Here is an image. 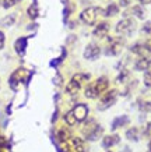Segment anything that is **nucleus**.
<instances>
[{
	"label": "nucleus",
	"instance_id": "aec40b11",
	"mask_svg": "<svg viewBox=\"0 0 151 152\" xmlns=\"http://www.w3.org/2000/svg\"><path fill=\"white\" fill-rule=\"evenodd\" d=\"M25 46H27V39H25V38H20L18 41L15 42V50H17V53H20V55L24 53Z\"/></svg>",
	"mask_w": 151,
	"mask_h": 152
},
{
	"label": "nucleus",
	"instance_id": "b1692460",
	"mask_svg": "<svg viewBox=\"0 0 151 152\" xmlns=\"http://www.w3.org/2000/svg\"><path fill=\"white\" fill-rule=\"evenodd\" d=\"M146 87H150L151 88V70H147L146 74H144V78H143Z\"/></svg>",
	"mask_w": 151,
	"mask_h": 152
},
{
	"label": "nucleus",
	"instance_id": "393cba45",
	"mask_svg": "<svg viewBox=\"0 0 151 152\" xmlns=\"http://www.w3.org/2000/svg\"><path fill=\"white\" fill-rule=\"evenodd\" d=\"M140 109L144 112H151V102H141L140 103Z\"/></svg>",
	"mask_w": 151,
	"mask_h": 152
},
{
	"label": "nucleus",
	"instance_id": "f704fd0d",
	"mask_svg": "<svg viewBox=\"0 0 151 152\" xmlns=\"http://www.w3.org/2000/svg\"><path fill=\"white\" fill-rule=\"evenodd\" d=\"M0 1H1V0H0Z\"/></svg>",
	"mask_w": 151,
	"mask_h": 152
},
{
	"label": "nucleus",
	"instance_id": "9d476101",
	"mask_svg": "<svg viewBox=\"0 0 151 152\" xmlns=\"http://www.w3.org/2000/svg\"><path fill=\"white\" fill-rule=\"evenodd\" d=\"M25 75H27V71L24 69H18L17 71H14L13 75L10 77V87L13 88V89H17L18 83H21V81L25 80Z\"/></svg>",
	"mask_w": 151,
	"mask_h": 152
},
{
	"label": "nucleus",
	"instance_id": "dca6fc26",
	"mask_svg": "<svg viewBox=\"0 0 151 152\" xmlns=\"http://www.w3.org/2000/svg\"><path fill=\"white\" fill-rule=\"evenodd\" d=\"M126 137H127V140H130V141H138L140 137H141V131H140V129H137V127H132V129H129L127 131H126Z\"/></svg>",
	"mask_w": 151,
	"mask_h": 152
},
{
	"label": "nucleus",
	"instance_id": "ddd939ff",
	"mask_svg": "<svg viewBox=\"0 0 151 152\" xmlns=\"http://www.w3.org/2000/svg\"><path fill=\"white\" fill-rule=\"evenodd\" d=\"M150 67H151V59L148 56L138 57V60H136V63H134V69L137 71H147V70H150Z\"/></svg>",
	"mask_w": 151,
	"mask_h": 152
},
{
	"label": "nucleus",
	"instance_id": "5701e85b",
	"mask_svg": "<svg viewBox=\"0 0 151 152\" xmlns=\"http://www.w3.org/2000/svg\"><path fill=\"white\" fill-rule=\"evenodd\" d=\"M28 15L31 17V18H37L38 17V7L35 4H32L29 9H28Z\"/></svg>",
	"mask_w": 151,
	"mask_h": 152
},
{
	"label": "nucleus",
	"instance_id": "6ab92c4d",
	"mask_svg": "<svg viewBox=\"0 0 151 152\" xmlns=\"http://www.w3.org/2000/svg\"><path fill=\"white\" fill-rule=\"evenodd\" d=\"M64 121H66V124L70 126V127H73V126L77 124V120L74 117V113L71 110H69L66 115H64Z\"/></svg>",
	"mask_w": 151,
	"mask_h": 152
},
{
	"label": "nucleus",
	"instance_id": "c85d7f7f",
	"mask_svg": "<svg viewBox=\"0 0 151 152\" xmlns=\"http://www.w3.org/2000/svg\"><path fill=\"white\" fill-rule=\"evenodd\" d=\"M4 147H6V140L3 137H0V152L4 149Z\"/></svg>",
	"mask_w": 151,
	"mask_h": 152
},
{
	"label": "nucleus",
	"instance_id": "72a5a7b5",
	"mask_svg": "<svg viewBox=\"0 0 151 152\" xmlns=\"http://www.w3.org/2000/svg\"><path fill=\"white\" fill-rule=\"evenodd\" d=\"M106 152H112V151H106Z\"/></svg>",
	"mask_w": 151,
	"mask_h": 152
},
{
	"label": "nucleus",
	"instance_id": "473e14b6",
	"mask_svg": "<svg viewBox=\"0 0 151 152\" xmlns=\"http://www.w3.org/2000/svg\"><path fill=\"white\" fill-rule=\"evenodd\" d=\"M148 149H150V152H151V138H150V142H148Z\"/></svg>",
	"mask_w": 151,
	"mask_h": 152
},
{
	"label": "nucleus",
	"instance_id": "6e6552de",
	"mask_svg": "<svg viewBox=\"0 0 151 152\" xmlns=\"http://www.w3.org/2000/svg\"><path fill=\"white\" fill-rule=\"evenodd\" d=\"M71 112L74 113V117H76V120H77V123H80V121H85V120H87V116H88L87 105L78 103V105H76L73 109H71Z\"/></svg>",
	"mask_w": 151,
	"mask_h": 152
},
{
	"label": "nucleus",
	"instance_id": "1a4fd4ad",
	"mask_svg": "<svg viewBox=\"0 0 151 152\" xmlns=\"http://www.w3.org/2000/svg\"><path fill=\"white\" fill-rule=\"evenodd\" d=\"M101 55V48L96 45V43H90L85 50H84V57L87 60H95L98 59Z\"/></svg>",
	"mask_w": 151,
	"mask_h": 152
},
{
	"label": "nucleus",
	"instance_id": "cd10ccee",
	"mask_svg": "<svg viewBox=\"0 0 151 152\" xmlns=\"http://www.w3.org/2000/svg\"><path fill=\"white\" fill-rule=\"evenodd\" d=\"M4 46V34L0 31V49Z\"/></svg>",
	"mask_w": 151,
	"mask_h": 152
},
{
	"label": "nucleus",
	"instance_id": "4be33fe9",
	"mask_svg": "<svg viewBox=\"0 0 151 152\" xmlns=\"http://www.w3.org/2000/svg\"><path fill=\"white\" fill-rule=\"evenodd\" d=\"M130 11L133 13V15H136L138 18H144V10L141 9V6H134V7H132Z\"/></svg>",
	"mask_w": 151,
	"mask_h": 152
},
{
	"label": "nucleus",
	"instance_id": "a211bd4d",
	"mask_svg": "<svg viewBox=\"0 0 151 152\" xmlns=\"http://www.w3.org/2000/svg\"><path fill=\"white\" fill-rule=\"evenodd\" d=\"M118 13H119V7H118V4H109L105 9V11H104V14H105L106 17H113V15H116Z\"/></svg>",
	"mask_w": 151,
	"mask_h": 152
},
{
	"label": "nucleus",
	"instance_id": "2eb2a0df",
	"mask_svg": "<svg viewBox=\"0 0 151 152\" xmlns=\"http://www.w3.org/2000/svg\"><path fill=\"white\" fill-rule=\"evenodd\" d=\"M129 124V117L127 116H120V117H116L112 123V130H118V129H122L124 126Z\"/></svg>",
	"mask_w": 151,
	"mask_h": 152
},
{
	"label": "nucleus",
	"instance_id": "423d86ee",
	"mask_svg": "<svg viewBox=\"0 0 151 152\" xmlns=\"http://www.w3.org/2000/svg\"><path fill=\"white\" fill-rule=\"evenodd\" d=\"M118 99V91L116 89H110L108 92H104L102 98H101L99 103H98V109L99 110H105V109H109L110 106L113 105L115 102Z\"/></svg>",
	"mask_w": 151,
	"mask_h": 152
},
{
	"label": "nucleus",
	"instance_id": "a878e982",
	"mask_svg": "<svg viewBox=\"0 0 151 152\" xmlns=\"http://www.w3.org/2000/svg\"><path fill=\"white\" fill-rule=\"evenodd\" d=\"M15 1H17V0H3V7H4V9H10L11 6L15 4Z\"/></svg>",
	"mask_w": 151,
	"mask_h": 152
},
{
	"label": "nucleus",
	"instance_id": "0eeeda50",
	"mask_svg": "<svg viewBox=\"0 0 151 152\" xmlns=\"http://www.w3.org/2000/svg\"><path fill=\"white\" fill-rule=\"evenodd\" d=\"M123 46H124V41L122 38H109L105 53L109 56H116L122 52Z\"/></svg>",
	"mask_w": 151,
	"mask_h": 152
},
{
	"label": "nucleus",
	"instance_id": "f257e3e1",
	"mask_svg": "<svg viewBox=\"0 0 151 152\" xmlns=\"http://www.w3.org/2000/svg\"><path fill=\"white\" fill-rule=\"evenodd\" d=\"M108 87H109V80L106 78V77H99L98 80L88 84L87 87H85L84 94H85V96L88 99H96L99 95H102V94L105 92L106 89H108Z\"/></svg>",
	"mask_w": 151,
	"mask_h": 152
},
{
	"label": "nucleus",
	"instance_id": "4468645a",
	"mask_svg": "<svg viewBox=\"0 0 151 152\" xmlns=\"http://www.w3.org/2000/svg\"><path fill=\"white\" fill-rule=\"evenodd\" d=\"M108 32H109V24H106V23H99L95 27V29L92 31L94 37H96V38H105L108 35Z\"/></svg>",
	"mask_w": 151,
	"mask_h": 152
},
{
	"label": "nucleus",
	"instance_id": "7c9ffc66",
	"mask_svg": "<svg viewBox=\"0 0 151 152\" xmlns=\"http://www.w3.org/2000/svg\"><path fill=\"white\" fill-rule=\"evenodd\" d=\"M129 4V0H120V6H127Z\"/></svg>",
	"mask_w": 151,
	"mask_h": 152
},
{
	"label": "nucleus",
	"instance_id": "bb28decb",
	"mask_svg": "<svg viewBox=\"0 0 151 152\" xmlns=\"http://www.w3.org/2000/svg\"><path fill=\"white\" fill-rule=\"evenodd\" d=\"M143 31L146 34H151V23H146V25L143 27Z\"/></svg>",
	"mask_w": 151,
	"mask_h": 152
},
{
	"label": "nucleus",
	"instance_id": "f03ea898",
	"mask_svg": "<svg viewBox=\"0 0 151 152\" xmlns=\"http://www.w3.org/2000/svg\"><path fill=\"white\" fill-rule=\"evenodd\" d=\"M104 129L101 127L95 120H85V124L82 126V134H84V138L88 141H95L99 137H102Z\"/></svg>",
	"mask_w": 151,
	"mask_h": 152
},
{
	"label": "nucleus",
	"instance_id": "412c9836",
	"mask_svg": "<svg viewBox=\"0 0 151 152\" xmlns=\"http://www.w3.org/2000/svg\"><path fill=\"white\" fill-rule=\"evenodd\" d=\"M14 21H15V15H7L6 18H3L1 21H0V25H3V27H10L11 24H14Z\"/></svg>",
	"mask_w": 151,
	"mask_h": 152
},
{
	"label": "nucleus",
	"instance_id": "20e7f679",
	"mask_svg": "<svg viewBox=\"0 0 151 152\" xmlns=\"http://www.w3.org/2000/svg\"><path fill=\"white\" fill-rule=\"evenodd\" d=\"M104 13L99 7H88V9L82 10L80 14V20L87 25H94L96 23V20L99 17V14Z\"/></svg>",
	"mask_w": 151,
	"mask_h": 152
},
{
	"label": "nucleus",
	"instance_id": "39448f33",
	"mask_svg": "<svg viewBox=\"0 0 151 152\" xmlns=\"http://www.w3.org/2000/svg\"><path fill=\"white\" fill-rule=\"evenodd\" d=\"M134 29H136V21L130 17L120 20L119 23L116 24V32L119 35H130Z\"/></svg>",
	"mask_w": 151,
	"mask_h": 152
},
{
	"label": "nucleus",
	"instance_id": "2f4dec72",
	"mask_svg": "<svg viewBox=\"0 0 151 152\" xmlns=\"http://www.w3.org/2000/svg\"><path fill=\"white\" fill-rule=\"evenodd\" d=\"M146 43H147V46H148V49H150V52H151V38L146 42Z\"/></svg>",
	"mask_w": 151,
	"mask_h": 152
},
{
	"label": "nucleus",
	"instance_id": "f8f14e48",
	"mask_svg": "<svg viewBox=\"0 0 151 152\" xmlns=\"http://www.w3.org/2000/svg\"><path fill=\"white\" fill-rule=\"evenodd\" d=\"M130 50L134 53V55L140 56V57H146V56H150V49L147 46V43H134L132 48H130Z\"/></svg>",
	"mask_w": 151,
	"mask_h": 152
},
{
	"label": "nucleus",
	"instance_id": "9b49d317",
	"mask_svg": "<svg viewBox=\"0 0 151 152\" xmlns=\"http://www.w3.org/2000/svg\"><path fill=\"white\" fill-rule=\"evenodd\" d=\"M120 141V137L118 134H109V135H105V137H102V147L105 148V149H109V148L115 147V145H118Z\"/></svg>",
	"mask_w": 151,
	"mask_h": 152
},
{
	"label": "nucleus",
	"instance_id": "f3484780",
	"mask_svg": "<svg viewBox=\"0 0 151 152\" xmlns=\"http://www.w3.org/2000/svg\"><path fill=\"white\" fill-rule=\"evenodd\" d=\"M70 138H71V133H70L67 129H63V127H62V129L57 131V140H59L60 142H66V141Z\"/></svg>",
	"mask_w": 151,
	"mask_h": 152
},
{
	"label": "nucleus",
	"instance_id": "c756f323",
	"mask_svg": "<svg viewBox=\"0 0 151 152\" xmlns=\"http://www.w3.org/2000/svg\"><path fill=\"white\" fill-rule=\"evenodd\" d=\"M140 4H150L151 3V0H137Z\"/></svg>",
	"mask_w": 151,
	"mask_h": 152
},
{
	"label": "nucleus",
	"instance_id": "7ed1b4c3",
	"mask_svg": "<svg viewBox=\"0 0 151 152\" xmlns=\"http://www.w3.org/2000/svg\"><path fill=\"white\" fill-rule=\"evenodd\" d=\"M88 80H90V75L88 74H76L73 78L70 80V83L67 84V87H66V91H67V94H70V95H77L78 91L81 89L82 84L87 83Z\"/></svg>",
	"mask_w": 151,
	"mask_h": 152
}]
</instances>
